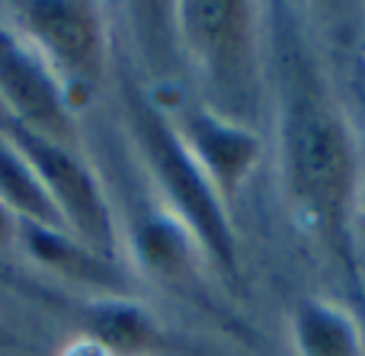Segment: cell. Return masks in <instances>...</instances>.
I'll return each mask as SVG.
<instances>
[{"mask_svg":"<svg viewBox=\"0 0 365 356\" xmlns=\"http://www.w3.org/2000/svg\"><path fill=\"white\" fill-rule=\"evenodd\" d=\"M279 171L285 196L304 225L327 241H340L356 215L359 151L346 113L321 77L292 64L282 71L279 100Z\"/></svg>","mask_w":365,"mask_h":356,"instance_id":"6da1fadb","label":"cell"},{"mask_svg":"<svg viewBox=\"0 0 365 356\" xmlns=\"http://www.w3.org/2000/svg\"><path fill=\"white\" fill-rule=\"evenodd\" d=\"M125 116L135 145L167 199V209L192 231L202 257L234 280L240 270V250L227 203L186 148L182 135L177 132V122L167 119L145 93L135 90L125 93Z\"/></svg>","mask_w":365,"mask_h":356,"instance_id":"7a4b0ae2","label":"cell"},{"mask_svg":"<svg viewBox=\"0 0 365 356\" xmlns=\"http://www.w3.org/2000/svg\"><path fill=\"white\" fill-rule=\"evenodd\" d=\"M0 132L32 164V171L42 180L45 193L51 196V203H55L58 215L64 218L71 235L87 250H93L96 257L113 263L119 257L122 244L119 225H115L113 205H109V196L103 190L100 177L77 154V148L48 141L42 135L29 132V128L16 126V122H4Z\"/></svg>","mask_w":365,"mask_h":356,"instance_id":"3957f363","label":"cell"},{"mask_svg":"<svg viewBox=\"0 0 365 356\" xmlns=\"http://www.w3.org/2000/svg\"><path fill=\"white\" fill-rule=\"evenodd\" d=\"M16 26L48 61L64 83L71 106L74 96L90 93L106 77L109 36L100 6L87 0H26L16 6Z\"/></svg>","mask_w":365,"mask_h":356,"instance_id":"277c9868","label":"cell"},{"mask_svg":"<svg viewBox=\"0 0 365 356\" xmlns=\"http://www.w3.org/2000/svg\"><path fill=\"white\" fill-rule=\"evenodd\" d=\"M0 109L6 122L74 148L77 122L64 83L42 51L6 19H0Z\"/></svg>","mask_w":365,"mask_h":356,"instance_id":"5b68a950","label":"cell"},{"mask_svg":"<svg viewBox=\"0 0 365 356\" xmlns=\"http://www.w3.org/2000/svg\"><path fill=\"white\" fill-rule=\"evenodd\" d=\"M177 29L186 51L212 81L237 83L257 51V6L247 0H186L177 4Z\"/></svg>","mask_w":365,"mask_h":356,"instance_id":"8992f818","label":"cell"},{"mask_svg":"<svg viewBox=\"0 0 365 356\" xmlns=\"http://www.w3.org/2000/svg\"><path fill=\"white\" fill-rule=\"evenodd\" d=\"M177 132L225 203L247 183L263 154V141L257 132L205 106L186 109L177 122Z\"/></svg>","mask_w":365,"mask_h":356,"instance_id":"52a82bcc","label":"cell"},{"mask_svg":"<svg viewBox=\"0 0 365 356\" xmlns=\"http://www.w3.org/2000/svg\"><path fill=\"white\" fill-rule=\"evenodd\" d=\"M132 254L141 270L158 280L180 283L195 273L202 250L192 231L173 215L170 209H154L135 222L132 228Z\"/></svg>","mask_w":365,"mask_h":356,"instance_id":"ba28073f","label":"cell"},{"mask_svg":"<svg viewBox=\"0 0 365 356\" xmlns=\"http://www.w3.org/2000/svg\"><path fill=\"white\" fill-rule=\"evenodd\" d=\"M295 356H365V334L356 315L334 299H302L289 315Z\"/></svg>","mask_w":365,"mask_h":356,"instance_id":"9c48e42d","label":"cell"},{"mask_svg":"<svg viewBox=\"0 0 365 356\" xmlns=\"http://www.w3.org/2000/svg\"><path fill=\"white\" fill-rule=\"evenodd\" d=\"M87 337L100 344L109 356H148L160 350L164 327L138 299L106 295L90 308Z\"/></svg>","mask_w":365,"mask_h":356,"instance_id":"30bf717a","label":"cell"},{"mask_svg":"<svg viewBox=\"0 0 365 356\" xmlns=\"http://www.w3.org/2000/svg\"><path fill=\"white\" fill-rule=\"evenodd\" d=\"M16 235H19V241H23L26 254H29L38 267L51 270V273L64 276V280L83 283V286L106 289V293H119L122 289V283L115 280V273H113V263L96 257L93 250H87L74 235H68V231L19 222Z\"/></svg>","mask_w":365,"mask_h":356,"instance_id":"8fae6325","label":"cell"},{"mask_svg":"<svg viewBox=\"0 0 365 356\" xmlns=\"http://www.w3.org/2000/svg\"><path fill=\"white\" fill-rule=\"evenodd\" d=\"M0 199L16 215V222H32V225H45V228H55V231H68V225L58 215L55 203L45 193L42 180L36 177L32 164L13 148V141L4 132H0Z\"/></svg>","mask_w":365,"mask_h":356,"instance_id":"7c38bea8","label":"cell"},{"mask_svg":"<svg viewBox=\"0 0 365 356\" xmlns=\"http://www.w3.org/2000/svg\"><path fill=\"white\" fill-rule=\"evenodd\" d=\"M16 215H13L10 209L4 205V199H0V244H6L13 235H16Z\"/></svg>","mask_w":365,"mask_h":356,"instance_id":"4fadbf2b","label":"cell"},{"mask_svg":"<svg viewBox=\"0 0 365 356\" xmlns=\"http://www.w3.org/2000/svg\"><path fill=\"white\" fill-rule=\"evenodd\" d=\"M64 356H109V353L103 350L100 344H93L90 337H83V340H77V344H71L68 350H64Z\"/></svg>","mask_w":365,"mask_h":356,"instance_id":"5bb4252c","label":"cell"},{"mask_svg":"<svg viewBox=\"0 0 365 356\" xmlns=\"http://www.w3.org/2000/svg\"><path fill=\"white\" fill-rule=\"evenodd\" d=\"M356 215L365 222V177L359 180V193H356Z\"/></svg>","mask_w":365,"mask_h":356,"instance_id":"9a60e30c","label":"cell"},{"mask_svg":"<svg viewBox=\"0 0 365 356\" xmlns=\"http://www.w3.org/2000/svg\"><path fill=\"white\" fill-rule=\"evenodd\" d=\"M359 235H362V244H365V222L359 218Z\"/></svg>","mask_w":365,"mask_h":356,"instance_id":"2e32d148","label":"cell"},{"mask_svg":"<svg viewBox=\"0 0 365 356\" xmlns=\"http://www.w3.org/2000/svg\"><path fill=\"white\" fill-rule=\"evenodd\" d=\"M4 122H6V116H4V109H0V126H4Z\"/></svg>","mask_w":365,"mask_h":356,"instance_id":"e0dca14e","label":"cell"}]
</instances>
